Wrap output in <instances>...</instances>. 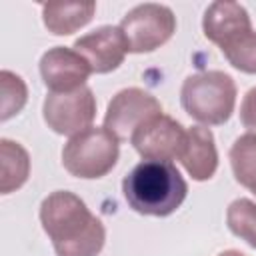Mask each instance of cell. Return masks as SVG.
Returning a JSON list of instances; mask_svg holds the SVG:
<instances>
[{"mask_svg": "<svg viewBox=\"0 0 256 256\" xmlns=\"http://www.w3.org/2000/svg\"><path fill=\"white\" fill-rule=\"evenodd\" d=\"M40 222L56 256H98L104 248L106 228L102 220L74 192H50L40 204Z\"/></svg>", "mask_w": 256, "mask_h": 256, "instance_id": "6da1fadb", "label": "cell"}, {"mask_svg": "<svg viewBox=\"0 0 256 256\" xmlns=\"http://www.w3.org/2000/svg\"><path fill=\"white\" fill-rule=\"evenodd\" d=\"M128 206L144 216H170L188 194V184L172 162L142 160L122 180Z\"/></svg>", "mask_w": 256, "mask_h": 256, "instance_id": "7a4b0ae2", "label": "cell"}, {"mask_svg": "<svg viewBox=\"0 0 256 256\" xmlns=\"http://www.w3.org/2000/svg\"><path fill=\"white\" fill-rule=\"evenodd\" d=\"M180 102L190 118L206 126H220L234 112L236 82L220 70L190 74L180 88Z\"/></svg>", "mask_w": 256, "mask_h": 256, "instance_id": "3957f363", "label": "cell"}, {"mask_svg": "<svg viewBox=\"0 0 256 256\" xmlns=\"http://www.w3.org/2000/svg\"><path fill=\"white\" fill-rule=\"evenodd\" d=\"M120 142L104 126H92L76 136H72L62 148L64 168L84 180H94L106 176L118 162Z\"/></svg>", "mask_w": 256, "mask_h": 256, "instance_id": "277c9868", "label": "cell"}, {"mask_svg": "<svg viewBox=\"0 0 256 256\" xmlns=\"http://www.w3.org/2000/svg\"><path fill=\"white\" fill-rule=\"evenodd\" d=\"M120 30L126 36L128 50L134 54L152 52L164 46L176 32L174 12L156 2L134 6L120 22Z\"/></svg>", "mask_w": 256, "mask_h": 256, "instance_id": "5b68a950", "label": "cell"}, {"mask_svg": "<svg viewBox=\"0 0 256 256\" xmlns=\"http://www.w3.org/2000/svg\"><path fill=\"white\" fill-rule=\"evenodd\" d=\"M42 116L56 134L72 138L92 128L96 98L88 86H80L72 92H48L42 104Z\"/></svg>", "mask_w": 256, "mask_h": 256, "instance_id": "8992f818", "label": "cell"}, {"mask_svg": "<svg viewBox=\"0 0 256 256\" xmlns=\"http://www.w3.org/2000/svg\"><path fill=\"white\" fill-rule=\"evenodd\" d=\"M162 114L160 102L142 88H124L112 96L104 114V128L116 136L118 142H126L132 134Z\"/></svg>", "mask_w": 256, "mask_h": 256, "instance_id": "52a82bcc", "label": "cell"}, {"mask_svg": "<svg viewBox=\"0 0 256 256\" xmlns=\"http://www.w3.org/2000/svg\"><path fill=\"white\" fill-rule=\"evenodd\" d=\"M134 150L144 160L172 162L180 158L186 144L184 126L168 114H160L140 126L130 138Z\"/></svg>", "mask_w": 256, "mask_h": 256, "instance_id": "ba28073f", "label": "cell"}, {"mask_svg": "<svg viewBox=\"0 0 256 256\" xmlns=\"http://www.w3.org/2000/svg\"><path fill=\"white\" fill-rule=\"evenodd\" d=\"M92 68L94 74H108L116 70L128 50V42L120 26H98L96 30L80 36L72 46Z\"/></svg>", "mask_w": 256, "mask_h": 256, "instance_id": "9c48e42d", "label": "cell"}, {"mask_svg": "<svg viewBox=\"0 0 256 256\" xmlns=\"http://www.w3.org/2000/svg\"><path fill=\"white\" fill-rule=\"evenodd\" d=\"M90 74V64L68 46L48 48L40 58V76L50 92H72L86 86Z\"/></svg>", "mask_w": 256, "mask_h": 256, "instance_id": "30bf717a", "label": "cell"}, {"mask_svg": "<svg viewBox=\"0 0 256 256\" xmlns=\"http://www.w3.org/2000/svg\"><path fill=\"white\" fill-rule=\"evenodd\" d=\"M202 30L210 42L222 46L234 36L252 30V22L248 10L242 4L230 0H216L204 12Z\"/></svg>", "mask_w": 256, "mask_h": 256, "instance_id": "8fae6325", "label": "cell"}, {"mask_svg": "<svg viewBox=\"0 0 256 256\" xmlns=\"http://www.w3.org/2000/svg\"><path fill=\"white\" fill-rule=\"evenodd\" d=\"M184 170L192 176V180L204 182L216 174L218 168V150L214 142V134L206 126H192L186 130V144L178 158Z\"/></svg>", "mask_w": 256, "mask_h": 256, "instance_id": "7c38bea8", "label": "cell"}, {"mask_svg": "<svg viewBox=\"0 0 256 256\" xmlns=\"http://www.w3.org/2000/svg\"><path fill=\"white\" fill-rule=\"evenodd\" d=\"M96 12L94 2H70V4H44L42 22L48 32L56 36H68L84 28Z\"/></svg>", "mask_w": 256, "mask_h": 256, "instance_id": "4fadbf2b", "label": "cell"}, {"mask_svg": "<svg viewBox=\"0 0 256 256\" xmlns=\"http://www.w3.org/2000/svg\"><path fill=\"white\" fill-rule=\"evenodd\" d=\"M30 176V156L26 148L10 138L0 140V194H10L26 184Z\"/></svg>", "mask_w": 256, "mask_h": 256, "instance_id": "5bb4252c", "label": "cell"}, {"mask_svg": "<svg viewBox=\"0 0 256 256\" xmlns=\"http://www.w3.org/2000/svg\"><path fill=\"white\" fill-rule=\"evenodd\" d=\"M232 174L238 184L256 194V134H242L228 152Z\"/></svg>", "mask_w": 256, "mask_h": 256, "instance_id": "9a60e30c", "label": "cell"}, {"mask_svg": "<svg viewBox=\"0 0 256 256\" xmlns=\"http://www.w3.org/2000/svg\"><path fill=\"white\" fill-rule=\"evenodd\" d=\"M226 224L234 236L256 250V204L248 198H236L226 210Z\"/></svg>", "mask_w": 256, "mask_h": 256, "instance_id": "2e32d148", "label": "cell"}, {"mask_svg": "<svg viewBox=\"0 0 256 256\" xmlns=\"http://www.w3.org/2000/svg\"><path fill=\"white\" fill-rule=\"evenodd\" d=\"M226 60L244 74H256V32L246 30L220 46Z\"/></svg>", "mask_w": 256, "mask_h": 256, "instance_id": "e0dca14e", "label": "cell"}, {"mask_svg": "<svg viewBox=\"0 0 256 256\" xmlns=\"http://www.w3.org/2000/svg\"><path fill=\"white\" fill-rule=\"evenodd\" d=\"M28 100V88L22 76L2 70L0 72V120L6 122L16 116Z\"/></svg>", "mask_w": 256, "mask_h": 256, "instance_id": "ac0fdd59", "label": "cell"}, {"mask_svg": "<svg viewBox=\"0 0 256 256\" xmlns=\"http://www.w3.org/2000/svg\"><path fill=\"white\" fill-rule=\"evenodd\" d=\"M240 122H242V126L250 134H256V86L250 88L244 94V98H242V104H240Z\"/></svg>", "mask_w": 256, "mask_h": 256, "instance_id": "d6986e66", "label": "cell"}, {"mask_svg": "<svg viewBox=\"0 0 256 256\" xmlns=\"http://www.w3.org/2000/svg\"><path fill=\"white\" fill-rule=\"evenodd\" d=\"M218 256H246V254L240 252V250H224V252H220Z\"/></svg>", "mask_w": 256, "mask_h": 256, "instance_id": "ffe728a7", "label": "cell"}]
</instances>
